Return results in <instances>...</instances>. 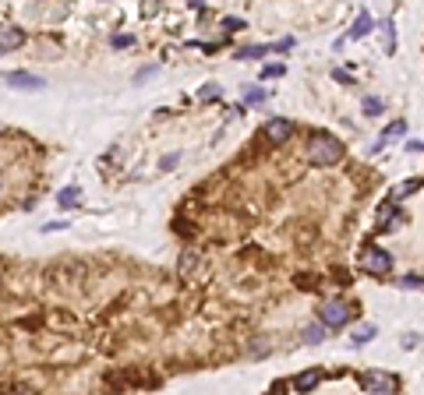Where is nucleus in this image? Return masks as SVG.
<instances>
[{
  "mask_svg": "<svg viewBox=\"0 0 424 395\" xmlns=\"http://www.w3.org/2000/svg\"><path fill=\"white\" fill-rule=\"evenodd\" d=\"M4 82H8L11 88H25V92L43 88V78H39V75H29V71H11V75H4Z\"/></svg>",
  "mask_w": 424,
  "mask_h": 395,
  "instance_id": "nucleus-6",
  "label": "nucleus"
},
{
  "mask_svg": "<svg viewBox=\"0 0 424 395\" xmlns=\"http://www.w3.org/2000/svg\"><path fill=\"white\" fill-rule=\"evenodd\" d=\"M371 335H375V325H361V328L354 332V346H364Z\"/></svg>",
  "mask_w": 424,
  "mask_h": 395,
  "instance_id": "nucleus-13",
  "label": "nucleus"
},
{
  "mask_svg": "<svg viewBox=\"0 0 424 395\" xmlns=\"http://www.w3.org/2000/svg\"><path fill=\"white\" fill-rule=\"evenodd\" d=\"M262 99H265V88H244V102L255 106V102H262Z\"/></svg>",
  "mask_w": 424,
  "mask_h": 395,
  "instance_id": "nucleus-16",
  "label": "nucleus"
},
{
  "mask_svg": "<svg viewBox=\"0 0 424 395\" xmlns=\"http://www.w3.org/2000/svg\"><path fill=\"white\" fill-rule=\"evenodd\" d=\"M368 29H371V15H368V11H361V15H357V22H354V29H350V36H354V39H361Z\"/></svg>",
  "mask_w": 424,
  "mask_h": 395,
  "instance_id": "nucleus-11",
  "label": "nucleus"
},
{
  "mask_svg": "<svg viewBox=\"0 0 424 395\" xmlns=\"http://www.w3.org/2000/svg\"><path fill=\"white\" fill-rule=\"evenodd\" d=\"M262 53H265V46H244L237 56H262Z\"/></svg>",
  "mask_w": 424,
  "mask_h": 395,
  "instance_id": "nucleus-20",
  "label": "nucleus"
},
{
  "mask_svg": "<svg viewBox=\"0 0 424 395\" xmlns=\"http://www.w3.org/2000/svg\"><path fill=\"white\" fill-rule=\"evenodd\" d=\"M379 109H382V102H379L375 95H368V99H364V113H379Z\"/></svg>",
  "mask_w": 424,
  "mask_h": 395,
  "instance_id": "nucleus-18",
  "label": "nucleus"
},
{
  "mask_svg": "<svg viewBox=\"0 0 424 395\" xmlns=\"http://www.w3.org/2000/svg\"><path fill=\"white\" fill-rule=\"evenodd\" d=\"M308 159L315 162V166H333V162H340L343 159V141L340 138H333V134H311L308 138Z\"/></svg>",
  "mask_w": 424,
  "mask_h": 395,
  "instance_id": "nucleus-1",
  "label": "nucleus"
},
{
  "mask_svg": "<svg viewBox=\"0 0 424 395\" xmlns=\"http://www.w3.org/2000/svg\"><path fill=\"white\" fill-rule=\"evenodd\" d=\"M18 42H22V32H18V29H4V36H0V49L11 53Z\"/></svg>",
  "mask_w": 424,
  "mask_h": 395,
  "instance_id": "nucleus-9",
  "label": "nucleus"
},
{
  "mask_svg": "<svg viewBox=\"0 0 424 395\" xmlns=\"http://www.w3.org/2000/svg\"><path fill=\"white\" fill-rule=\"evenodd\" d=\"M283 75V68L280 64H273V68H262V78H280Z\"/></svg>",
  "mask_w": 424,
  "mask_h": 395,
  "instance_id": "nucleus-21",
  "label": "nucleus"
},
{
  "mask_svg": "<svg viewBox=\"0 0 424 395\" xmlns=\"http://www.w3.org/2000/svg\"><path fill=\"white\" fill-rule=\"evenodd\" d=\"M407 148H414V152H424V141H410Z\"/></svg>",
  "mask_w": 424,
  "mask_h": 395,
  "instance_id": "nucleus-24",
  "label": "nucleus"
},
{
  "mask_svg": "<svg viewBox=\"0 0 424 395\" xmlns=\"http://www.w3.org/2000/svg\"><path fill=\"white\" fill-rule=\"evenodd\" d=\"M364 388H368V395H396V378L393 374H368Z\"/></svg>",
  "mask_w": 424,
  "mask_h": 395,
  "instance_id": "nucleus-4",
  "label": "nucleus"
},
{
  "mask_svg": "<svg viewBox=\"0 0 424 395\" xmlns=\"http://www.w3.org/2000/svg\"><path fill=\"white\" fill-rule=\"evenodd\" d=\"M290 134H294V121H287V117H273L269 124H265V138H269L273 145H283Z\"/></svg>",
  "mask_w": 424,
  "mask_h": 395,
  "instance_id": "nucleus-5",
  "label": "nucleus"
},
{
  "mask_svg": "<svg viewBox=\"0 0 424 395\" xmlns=\"http://www.w3.org/2000/svg\"><path fill=\"white\" fill-rule=\"evenodd\" d=\"M361 268L371 272V275H389L393 258H389L382 247H364V251H361Z\"/></svg>",
  "mask_w": 424,
  "mask_h": 395,
  "instance_id": "nucleus-2",
  "label": "nucleus"
},
{
  "mask_svg": "<svg viewBox=\"0 0 424 395\" xmlns=\"http://www.w3.org/2000/svg\"><path fill=\"white\" fill-rule=\"evenodd\" d=\"M318 381H322V371L315 367V371H304V374H301V378L294 381V388H297V392H311V388H315Z\"/></svg>",
  "mask_w": 424,
  "mask_h": 395,
  "instance_id": "nucleus-7",
  "label": "nucleus"
},
{
  "mask_svg": "<svg viewBox=\"0 0 424 395\" xmlns=\"http://www.w3.org/2000/svg\"><path fill=\"white\" fill-rule=\"evenodd\" d=\"M400 286H403V290H424V279H421V275H403Z\"/></svg>",
  "mask_w": 424,
  "mask_h": 395,
  "instance_id": "nucleus-14",
  "label": "nucleus"
},
{
  "mask_svg": "<svg viewBox=\"0 0 424 395\" xmlns=\"http://www.w3.org/2000/svg\"><path fill=\"white\" fill-rule=\"evenodd\" d=\"M78 198H82V191L71 184V187H64L61 194H57V205H64V208H71V205H78Z\"/></svg>",
  "mask_w": 424,
  "mask_h": 395,
  "instance_id": "nucleus-10",
  "label": "nucleus"
},
{
  "mask_svg": "<svg viewBox=\"0 0 424 395\" xmlns=\"http://www.w3.org/2000/svg\"><path fill=\"white\" fill-rule=\"evenodd\" d=\"M318 318H322L326 328H343L350 321V307L343 300H326L322 307H318Z\"/></svg>",
  "mask_w": 424,
  "mask_h": 395,
  "instance_id": "nucleus-3",
  "label": "nucleus"
},
{
  "mask_svg": "<svg viewBox=\"0 0 424 395\" xmlns=\"http://www.w3.org/2000/svg\"><path fill=\"white\" fill-rule=\"evenodd\" d=\"M396 134H403V121H396V124H389V127L382 131V141H379V145H386V141H393Z\"/></svg>",
  "mask_w": 424,
  "mask_h": 395,
  "instance_id": "nucleus-15",
  "label": "nucleus"
},
{
  "mask_svg": "<svg viewBox=\"0 0 424 395\" xmlns=\"http://www.w3.org/2000/svg\"><path fill=\"white\" fill-rule=\"evenodd\" d=\"M11 395H29V392H11Z\"/></svg>",
  "mask_w": 424,
  "mask_h": 395,
  "instance_id": "nucleus-25",
  "label": "nucleus"
},
{
  "mask_svg": "<svg viewBox=\"0 0 424 395\" xmlns=\"http://www.w3.org/2000/svg\"><path fill=\"white\" fill-rule=\"evenodd\" d=\"M220 95V85H205L202 92H198V99H216Z\"/></svg>",
  "mask_w": 424,
  "mask_h": 395,
  "instance_id": "nucleus-19",
  "label": "nucleus"
},
{
  "mask_svg": "<svg viewBox=\"0 0 424 395\" xmlns=\"http://www.w3.org/2000/svg\"><path fill=\"white\" fill-rule=\"evenodd\" d=\"M382 32H386V49L393 53V49H396V36H393V22H386V25H382Z\"/></svg>",
  "mask_w": 424,
  "mask_h": 395,
  "instance_id": "nucleus-17",
  "label": "nucleus"
},
{
  "mask_svg": "<svg viewBox=\"0 0 424 395\" xmlns=\"http://www.w3.org/2000/svg\"><path fill=\"white\" fill-rule=\"evenodd\" d=\"M326 332H329L326 325H308V328L301 332V339H304V343H311V346H315V343H322V339H326Z\"/></svg>",
  "mask_w": 424,
  "mask_h": 395,
  "instance_id": "nucleus-8",
  "label": "nucleus"
},
{
  "mask_svg": "<svg viewBox=\"0 0 424 395\" xmlns=\"http://www.w3.org/2000/svg\"><path fill=\"white\" fill-rule=\"evenodd\" d=\"M248 353H251V357H262V353H265V339H255V346H251Z\"/></svg>",
  "mask_w": 424,
  "mask_h": 395,
  "instance_id": "nucleus-22",
  "label": "nucleus"
},
{
  "mask_svg": "<svg viewBox=\"0 0 424 395\" xmlns=\"http://www.w3.org/2000/svg\"><path fill=\"white\" fill-rule=\"evenodd\" d=\"M417 343H421V335H414V332H410V335H403V346H407V350H414Z\"/></svg>",
  "mask_w": 424,
  "mask_h": 395,
  "instance_id": "nucleus-23",
  "label": "nucleus"
},
{
  "mask_svg": "<svg viewBox=\"0 0 424 395\" xmlns=\"http://www.w3.org/2000/svg\"><path fill=\"white\" fill-rule=\"evenodd\" d=\"M195 265H198V254H195V251H184V254H181V275H191Z\"/></svg>",
  "mask_w": 424,
  "mask_h": 395,
  "instance_id": "nucleus-12",
  "label": "nucleus"
}]
</instances>
